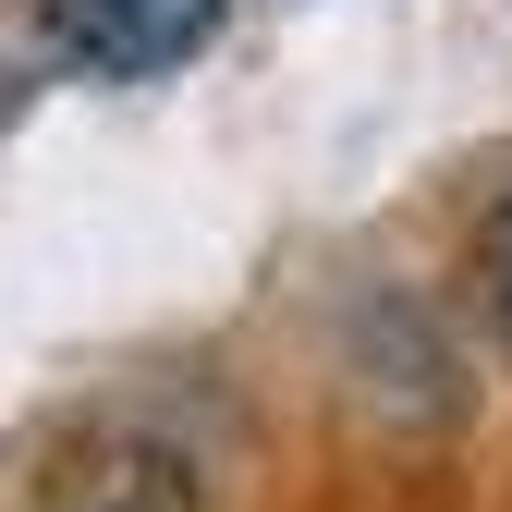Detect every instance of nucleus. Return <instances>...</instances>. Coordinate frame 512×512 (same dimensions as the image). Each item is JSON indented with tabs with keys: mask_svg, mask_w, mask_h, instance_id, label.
Wrapping results in <instances>:
<instances>
[{
	"mask_svg": "<svg viewBox=\"0 0 512 512\" xmlns=\"http://www.w3.org/2000/svg\"><path fill=\"white\" fill-rule=\"evenodd\" d=\"M476 305H488V330L512 342V183L476 208Z\"/></svg>",
	"mask_w": 512,
	"mask_h": 512,
	"instance_id": "nucleus-2",
	"label": "nucleus"
},
{
	"mask_svg": "<svg viewBox=\"0 0 512 512\" xmlns=\"http://www.w3.org/2000/svg\"><path fill=\"white\" fill-rule=\"evenodd\" d=\"M25 25L74 86H171L220 49L232 0H25Z\"/></svg>",
	"mask_w": 512,
	"mask_h": 512,
	"instance_id": "nucleus-1",
	"label": "nucleus"
}]
</instances>
